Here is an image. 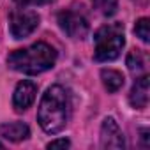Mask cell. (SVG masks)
I'll return each instance as SVG.
<instances>
[{
    "label": "cell",
    "instance_id": "1",
    "mask_svg": "<svg viewBox=\"0 0 150 150\" xmlns=\"http://www.w3.org/2000/svg\"><path fill=\"white\" fill-rule=\"evenodd\" d=\"M71 103L64 87L53 85L46 90L37 110V120L42 131L48 134H57L69 124Z\"/></svg>",
    "mask_w": 150,
    "mask_h": 150
},
{
    "label": "cell",
    "instance_id": "2",
    "mask_svg": "<svg viewBox=\"0 0 150 150\" xmlns=\"http://www.w3.org/2000/svg\"><path fill=\"white\" fill-rule=\"evenodd\" d=\"M57 51L46 42H35L28 48L16 50L9 55L7 65L23 74H41L55 65Z\"/></svg>",
    "mask_w": 150,
    "mask_h": 150
},
{
    "label": "cell",
    "instance_id": "3",
    "mask_svg": "<svg viewBox=\"0 0 150 150\" xmlns=\"http://www.w3.org/2000/svg\"><path fill=\"white\" fill-rule=\"evenodd\" d=\"M94 41H96V50H94L96 60H99V62L115 60L125 44L124 25L122 23H110V25L101 27L96 32Z\"/></svg>",
    "mask_w": 150,
    "mask_h": 150
},
{
    "label": "cell",
    "instance_id": "4",
    "mask_svg": "<svg viewBox=\"0 0 150 150\" xmlns=\"http://www.w3.org/2000/svg\"><path fill=\"white\" fill-rule=\"evenodd\" d=\"M39 27V14L30 9H18L9 18V30L14 39L28 37Z\"/></svg>",
    "mask_w": 150,
    "mask_h": 150
},
{
    "label": "cell",
    "instance_id": "5",
    "mask_svg": "<svg viewBox=\"0 0 150 150\" xmlns=\"http://www.w3.org/2000/svg\"><path fill=\"white\" fill-rule=\"evenodd\" d=\"M58 25L60 28L72 39H85L88 35V20L83 13L78 11H62L58 14Z\"/></svg>",
    "mask_w": 150,
    "mask_h": 150
},
{
    "label": "cell",
    "instance_id": "6",
    "mask_svg": "<svg viewBox=\"0 0 150 150\" xmlns=\"http://www.w3.org/2000/svg\"><path fill=\"white\" fill-rule=\"evenodd\" d=\"M101 146L103 148H124L125 139L115 118H104L101 125Z\"/></svg>",
    "mask_w": 150,
    "mask_h": 150
},
{
    "label": "cell",
    "instance_id": "7",
    "mask_svg": "<svg viewBox=\"0 0 150 150\" xmlns=\"http://www.w3.org/2000/svg\"><path fill=\"white\" fill-rule=\"evenodd\" d=\"M35 96H37V85L34 81H20L14 94H13V106L16 111H27L34 101H35Z\"/></svg>",
    "mask_w": 150,
    "mask_h": 150
},
{
    "label": "cell",
    "instance_id": "8",
    "mask_svg": "<svg viewBox=\"0 0 150 150\" xmlns=\"http://www.w3.org/2000/svg\"><path fill=\"white\" fill-rule=\"evenodd\" d=\"M129 103L132 108H138V110H143L148 106V76L138 78L131 88V94H129Z\"/></svg>",
    "mask_w": 150,
    "mask_h": 150
},
{
    "label": "cell",
    "instance_id": "9",
    "mask_svg": "<svg viewBox=\"0 0 150 150\" xmlns=\"http://www.w3.org/2000/svg\"><path fill=\"white\" fill-rule=\"evenodd\" d=\"M0 136L9 141H21L30 136V129L23 122H11V124H0Z\"/></svg>",
    "mask_w": 150,
    "mask_h": 150
},
{
    "label": "cell",
    "instance_id": "10",
    "mask_svg": "<svg viewBox=\"0 0 150 150\" xmlns=\"http://www.w3.org/2000/svg\"><path fill=\"white\" fill-rule=\"evenodd\" d=\"M101 80H103L106 90L111 92V94L118 92L124 87V74L120 71H115V69H103L101 71Z\"/></svg>",
    "mask_w": 150,
    "mask_h": 150
},
{
    "label": "cell",
    "instance_id": "11",
    "mask_svg": "<svg viewBox=\"0 0 150 150\" xmlns=\"http://www.w3.org/2000/svg\"><path fill=\"white\" fill-rule=\"evenodd\" d=\"M127 67H129V71H132L136 74L143 72L146 69V58H145V55L139 50H132L127 55Z\"/></svg>",
    "mask_w": 150,
    "mask_h": 150
},
{
    "label": "cell",
    "instance_id": "12",
    "mask_svg": "<svg viewBox=\"0 0 150 150\" xmlns=\"http://www.w3.org/2000/svg\"><path fill=\"white\" fill-rule=\"evenodd\" d=\"M94 7L104 14V16H111L117 13V6H118V0H92Z\"/></svg>",
    "mask_w": 150,
    "mask_h": 150
},
{
    "label": "cell",
    "instance_id": "13",
    "mask_svg": "<svg viewBox=\"0 0 150 150\" xmlns=\"http://www.w3.org/2000/svg\"><path fill=\"white\" fill-rule=\"evenodd\" d=\"M134 34L143 41V42H148L150 41V30H148V18H141L136 21L134 25Z\"/></svg>",
    "mask_w": 150,
    "mask_h": 150
},
{
    "label": "cell",
    "instance_id": "14",
    "mask_svg": "<svg viewBox=\"0 0 150 150\" xmlns=\"http://www.w3.org/2000/svg\"><path fill=\"white\" fill-rule=\"evenodd\" d=\"M69 145H71L69 139L60 138V139H53V141H50V143H48V148H67Z\"/></svg>",
    "mask_w": 150,
    "mask_h": 150
},
{
    "label": "cell",
    "instance_id": "15",
    "mask_svg": "<svg viewBox=\"0 0 150 150\" xmlns=\"http://www.w3.org/2000/svg\"><path fill=\"white\" fill-rule=\"evenodd\" d=\"M18 6H39V4H44L46 0H14Z\"/></svg>",
    "mask_w": 150,
    "mask_h": 150
},
{
    "label": "cell",
    "instance_id": "16",
    "mask_svg": "<svg viewBox=\"0 0 150 150\" xmlns=\"http://www.w3.org/2000/svg\"><path fill=\"white\" fill-rule=\"evenodd\" d=\"M0 148H4V145H2V143H0Z\"/></svg>",
    "mask_w": 150,
    "mask_h": 150
}]
</instances>
